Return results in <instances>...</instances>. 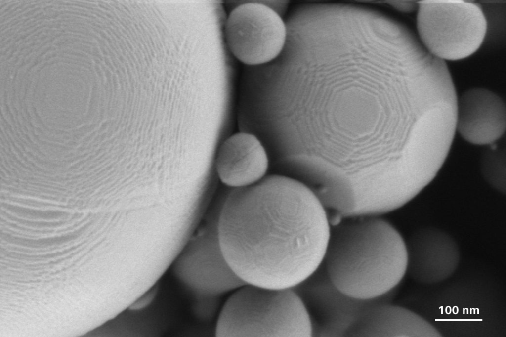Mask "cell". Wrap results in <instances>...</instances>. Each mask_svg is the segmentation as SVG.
I'll return each mask as SVG.
<instances>
[{
    "label": "cell",
    "instance_id": "obj_9",
    "mask_svg": "<svg viewBox=\"0 0 506 337\" xmlns=\"http://www.w3.org/2000/svg\"><path fill=\"white\" fill-rule=\"evenodd\" d=\"M456 128L471 144L488 146L496 142L506 131L505 102L487 89L466 90L458 98Z\"/></svg>",
    "mask_w": 506,
    "mask_h": 337
},
{
    "label": "cell",
    "instance_id": "obj_4",
    "mask_svg": "<svg viewBox=\"0 0 506 337\" xmlns=\"http://www.w3.org/2000/svg\"><path fill=\"white\" fill-rule=\"evenodd\" d=\"M417 27L420 41L442 60H458L475 53L486 35L487 22L477 3L458 0L419 1Z\"/></svg>",
    "mask_w": 506,
    "mask_h": 337
},
{
    "label": "cell",
    "instance_id": "obj_10",
    "mask_svg": "<svg viewBox=\"0 0 506 337\" xmlns=\"http://www.w3.org/2000/svg\"><path fill=\"white\" fill-rule=\"evenodd\" d=\"M502 139L488 145L481 158L480 169L486 181L502 194H506V150Z\"/></svg>",
    "mask_w": 506,
    "mask_h": 337
},
{
    "label": "cell",
    "instance_id": "obj_6",
    "mask_svg": "<svg viewBox=\"0 0 506 337\" xmlns=\"http://www.w3.org/2000/svg\"><path fill=\"white\" fill-rule=\"evenodd\" d=\"M221 205L215 203L190 246V259H180L174 272L195 300L222 303V298L246 283L231 268L222 253L218 233Z\"/></svg>",
    "mask_w": 506,
    "mask_h": 337
},
{
    "label": "cell",
    "instance_id": "obj_5",
    "mask_svg": "<svg viewBox=\"0 0 506 337\" xmlns=\"http://www.w3.org/2000/svg\"><path fill=\"white\" fill-rule=\"evenodd\" d=\"M224 35L233 56L245 66L275 59L287 38L285 21L262 0H226Z\"/></svg>",
    "mask_w": 506,
    "mask_h": 337
},
{
    "label": "cell",
    "instance_id": "obj_2",
    "mask_svg": "<svg viewBox=\"0 0 506 337\" xmlns=\"http://www.w3.org/2000/svg\"><path fill=\"white\" fill-rule=\"evenodd\" d=\"M332 225L323 264L333 283L361 299L389 294L407 257L397 231L379 215L345 218Z\"/></svg>",
    "mask_w": 506,
    "mask_h": 337
},
{
    "label": "cell",
    "instance_id": "obj_11",
    "mask_svg": "<svg viewBox=\"0 0 506 337\" xmlns=\"http://www.w3.org/2000/svg\"><path fill=\"white\" fill-rule=\"evenodd\" d=\"M389 2L388 3L396 9L405 13H410L416 10H418L419 6V1L416 0H396Z\"/></svg>",
    "mask_w": 506,
    "mask_h": 337
},
{
    "label": "cell",
    "instance_id": "obj_8",
    "mask_svg": "<svg viewBox=\"0 0 506 337\" xmlns=\"http://www.w3.org/2000/svg\"><path fill=\"white\" fill-rule=\"evenodd\" d=\"M270 160L267 150L254 134L240 131L224 140L215 158L220 181L232 189L251 186L267 173Z\"/></svg>",
    "mask_w": 506,
    "mask_h": 337
},
{
    "label": "cell",
    "instance_id": "obj_3",
    "mask_svg": "<svg viewBox=\"0 0 506 337\" xmlns=\"http://www.w3.org/2000/svg\"><path fill=\"white\" fill-rule=\"evenodd\" d=\"M217 337H310L309 313L293 288L246 284L223 303L217 318Z\"/></svg>",
    "mask_w": 506,
    "mask_h": 337
},
{
    "label": "cell",
    "instance_id": "obj_7",
    "mask_svg": "<svg viewBox=\"0 0 506 337\" xmlns=\"http://www.w3.org/2000/svg\"><path fill=\"white\" fill-rule=\"evenodd\" d=\"M292 288L309 313L312 337H350L372 307L390 300L389 293L368 300L344 294L331 281L323 263L314 273Z\"/></svg>",
    "mask_w": 506,
    "mask_h": 337
},
{
    "label": "cell",
    "instance_id": "obj_1",
    "mask_svg": "<svg viewBox=\"0 0 506 337\" xmlns=\"http://www.w3.org/2000/svg\"><path fill=\"white\" fill-rule=\"evenodd\" d=\"M331 225L305 184L279 174L230 189L221 208L218 233L228 263L246 284L292 288L323 264Z\"/></svg>",
    "mask_w": 506,
    "mask_h": 337
}]
</instances>
